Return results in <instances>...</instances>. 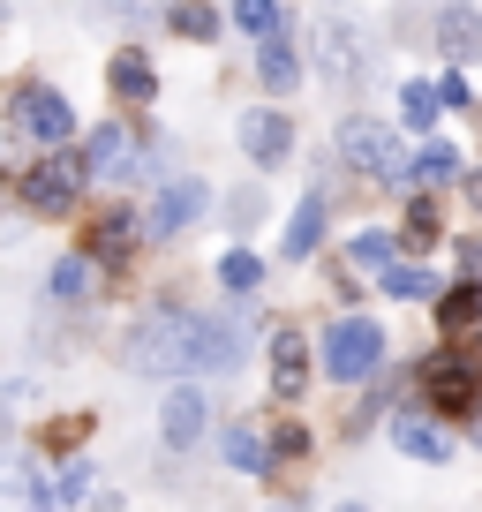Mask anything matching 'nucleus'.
<instances>
[{"label":"nucleus","mask_w":482,"mask_h":512,"mask_svg":"<svg viewBox=\"0 0 482 512\" xmlns=\"http://www.w3.org/2000/svg\"><path fill=\"white\" fill-rule=\"evenodd\" d=\"M166 31L189 38V46H211V38H219V8H211V0H174V8H166Z\"/></svg>","instance_id":"412c9836"},{"label":"nucleus","mask_w":482,"mask_h":512,"mask_svg":"<svg viewBox=\"0 0 482 512\" xmlns=\"http://www.w3.org/2000/svg\"><path fill=\"white\" fill-rule=\"evenodd\" d=\"M46 287H53V302H83V294L98 287V256H91V249L61 256V264H53V279H46Z\"/></svg>","instance_id":"4be33fe9"},{"label":"nucleus","mask_w":482,"mask_h":512,"mask_svg":"<svg viewBox=\"0 0 482 512\" xmlns=\"http://www.w3.org/2000/svg\"><path fill=\"white\" fill-rule=\"evenodd\" d=\"M219 452H226V467H234V475H264V437H257V430H241V422H234V430L219 437Z\"/></svg>","instance_id":"393cba45"},{"label":"nucleus","mask_w":482,"mask_h":512,"mask_svg":"<svg viewBox=\"0 0 482 512\" xmlns=\"http://www.w3.org/2000/svg\"><path fill=\"white\" fill-rule=\"evenodd\" d=\"M234 23L249 38H264V31H279V0H234Z\"/></svg>","instance_id":"cd10ccee"},{"label":"nucleus","mask_w":482,"mask_h":512,"mask_svg":"<svg viewBox=\"0 0 482 512\" xmlns=\"http://www.w3.org/2000/svg\"><path fill=\"white\" fill-rule=\"evenodd\" d=\"M422 392H430L437 415H475L482 407V369L467 354H430L422 362Z\"/></svg>","instance_id":"423d86ee"},{"label":"nucleus","mask_w":482,"mask_h":512,"mask_svg":"<svg viewBox=\"0 0 482 512\" xmlns=\"http://www.w3.org/2000/svg\"><path fill=\"white\" fill-rule=\"evenodd\" d=\"M8 121H16V136H23V144H38V151H53V144L76 136V113H68V98L53 91V83H23L16 106H8Z\"/></svg>","instance_id":"39448f33"},{"label":"nucleus","mask_w":482,"mask_h":512,"mask_svg":"<svg viewBox=\"0 0 482 512\" xmlns=\"http://www.w3.org/2000/svg\"><path fill=\"white\" fill-rule=\"evenodd\" d=\"M136 241H144V219H136V211H106V219H91V256H98V264H129Z\"/></svg>","instance_id":"2eb2a0df"},{"label":"nucleus","mask_w":482,"mask_h":512,"mask_svg":"<svg viewBox=\"0 0 482 512\" xmlns=\"http://www.w3.org/2000/svg\"><path fill=\"white\" fill-rule=\"evenodd\" d=\"M437 324H445L452 339L482 332V287H475V279H460V287H452V294H437Z\"/></svg>","instance_id":"aec40b11"},{"label":"nucleus","mask_w":482,"mask_h":512,"mask_svg":"<svg viewBox=\"0 0 482 512\" xmlns=\"http://www.w3.org/2000/svg\"><path fill=\"white\" fill-rule=\"evenodd\" d=\"M324 211H332V196L309 189L302 204H294V219H287V241H279V256H294V264H302V256H317V241H324Z\"/></svg>","instance_id":"f3484780"},{"label":"nucleus","mask_w":482,"mask_h":512,"mask_svg":"<svg viewBox=\"0 0 482 512\" xmlns=\"http://www.w3.org/2000/svg\"><path fill=\"white\" fill-rule=\"evenodd\" d=\"M467 196H475V204H482V174H475V181H467Z\"/></svg>","instance_id":"72a5a7b5"},{"label":"nucleus","mask_w":482,"mask_h":512,"mask_svg":"<svg viewBox=\"0 0 482 512\" xmlns=\"http://www.w3.org/2000/svg\"><path fill=\"white\" fill-rule=\"evenodd\" d=\"M430 287L437 279L422 272V264H392V256L377 264V294H392V302H430Z\"/></svg>","instance_id":"5701e85b"},{"label":"nucleus","mask_w":482,"mask_h":512,"mask_svg":"<svg viewBox=\"0 0 482 512\" xmlns=\"http://www.w3.org/2000/svg\"><path fill=\"white\" fill-rule=\"evenodd\" d=\"M407 241H415V249H430V241H437V204H430V196L407 204Z\"/></svg>","instance_id":"c85d7f7f"},{"label":"nucleus","mask_w":482,"mask_h":512,"mask_svg":"<svg viewBox=\"0 0 482 512\" xmlns=\"http://www.w3.org/2000/svg\"><path fill=\"white\" fill-rule=\"evenodd\" d=\"M392 445H400L407 460H430V467L452 460V430H437L430 415H392Z\"/></svg>","instance_id":"ddd939ff"},{"label":"nucleus","mask_w":482,"mask_h":512,"mask_svg":"<svg viewBox=\"0 0 482 512\" xmlns=\"http://www.w3.org/2000/svg\"><path fill=\"white\" fill-rule=\"evenodd\" d=\"M159 430H166V445H174V452L204 445V430H211V400H204V392H196V384H181V392H166V407H159Z\"/></svg>","instance_id":"9b49d317"},{"label":"nucleus","mask_w":482,"mask_h":512,"mask_svg":"<svg viewBox=\"0 0 482 512\" xmlns=\"http://www.w3.org/2000/svg\"><path fill=\"white\" fill-rule=\"evenodd\" d=\"M204 204H211V189H204L196 174L166 181V189L151 196V219H144V234H151V241H174V234H181V226H189V219H196Z\"/></svg>","instance_id":"9d476101"},{"label":"nucleus","mask_w":482,"mask_h":512,"mask_svg":"<svg viewBox=\"0 0 482 512\" xmlns=\"http://www.w3.org/2000/svg\"><path fill=\"white\" fill-rule=\"evenodd\" d=\"M317 68H324L332 91H362V83H370L377 38H370V23L354 16V8H324L317 16Z\"/></svg>","instance_id":"f257e3e1"},{"label":"nucleus","mask_w":482,"mask_h":512,"mask_svg":"<svg viewBox=\"0 0 482 512\" xmlns=\"http://www.w3.org/2000/svg\"><path fill=\"white\" fill-rule=\"evenodd\" d=\"M249 362V324L241 317H196V339H189V369H211V377H226V369Z\"/></svg>","instance_id":"6e6552de"},{"label":"nucleus","mask_w":482,"mask_h":512,"mask_svg":"<svg viewBox=\"0 0 482 512\" xmlns=\"http://www.w3.org/2000/svg\"><path fill=\"white\" fill-rule=\"evenodd\" d=\"M302 452H309V430L302 422H279L272 430V460H302Z\"/></svg>","instance_id":"c756f323"},{"label":"nucleus","mask_w":482,"mask_h":512,"mask_svg":"<svg viewBox=\"0 0 482 512\" xmlns=\"http://www.w3.org/2000/svg\"><path fill=\"white\" fill-rule=\"evenodd\" d=\"M437 113H445V106H437V83H400V121L407 128H430Z\"/></svg>","instance_id":"bb28decb"},{"label":"nucleus","mask_w":482,"mask_h":512,"mask_svg":"<svg viewBox=\"0 0 482 512\" xmlns=\"http://www.w3.org/2000/svg\"><path fill=\"white\" fill-rule=\"evenodd\" d=\"M257 83H264L272 98H287L294 83H302V61H294V46H279V31L257 38Z\"/></svg>","instance_id":"6ab92c4d"},{"label":"nucleus","mask_w":482,"mask_h":512,"mask_svg":"<svg viewBox=\"0 0 482 512\" xmlns=\"http://www.w3.org/2000/svg\"><path fill=\"white\" fill-rule=\"evenodd\" d=\"M415 174L430 181V189H445V181H460V174H467V159H460L452 144H430V151L415 159Z\"/></svg>","instance_id":"a878e982"},{"label":"nucleus","mask_w":482,"mask_h":512,"mask_svg":"<svg viewBox=\"0 0 482 512\" xmlns=\"http://www.w3.org/2000/svg\"><path fill=\"white\" fill-rule=\"evenodd\" d=\"M53 497H61V505H83V497H91V467H68V475H61V490H53Z\"/></svg>","instance_id":"2f4dec72"},{"label":"nucleus","mask_w":482,"mask_h":512,"mask_svg":"<svg viewBox=\"0 0 482 512\" xmlns=\"http://www.w3.org/2000/svg\"><path fill=\"white\" fill-rule=\"evenodd\" d=\"M106 83H113V98H121V106H151V98H159V68H151L136 46H121V53L106 61Z\"/></svg>","instance_id":"f8f14e48"},{"label":"nucleus","mask_w":482,"mask_h":512,"mask_svg":"<svg viewBox=\"0 0 482 512\" xmlns=\"http://www.w3.org/2000/svg\"><path fill=\"white\" fill-rule=\"evenodd\" d=\"M437 46H445L452 61H482V16L467 0H452L445 16H437Z\"/></svg>","instance_id":"a211bd4d"},{"label":"nucleus","mask_w":482,"mask_h":512,"mask_svg":"<svg viewBox=\"0 0 482 512\" xmlns=\"http://www.w3.org/2000/svg\"><path fill=\"white\" fill-rule=\"evenodd\" d=\"M437 106H452V113H460V106H467V76H460V68H452V76H445V83H437Z\"/></svg>","instance_id":"473e14b6"},{"label":"nucleus","mask_w":482,"mask_h":512,"mask_svg":"<svg viewBox=\"0 0 482 512\" xmlns=\"http://www.w3.org/2000/svg\"><path fill=\"white\" fill-rule=\"evenodd\" d=\"M241 151H249V166H264V174H279L294 151V121L279 106H249L241 113Z\"/></svg>","instance_id":"1a4fd4ad"},{"label":"nucleus","mask_w":482,"mask_h":512,"mask_svg":"<svg viewBox=\"0 0 482 512\" xmlns=\"http://www.w3.org/2000/svg\"><path fill=\"white\" fill-rule=\"evenodd\" d=\"M76 189H83V166H76V159H46V166H31V174L16 181L23 211H38V219H61V211H76Z\"/></svg>","instance_id":"0eeeda50"},{"label":"nucleus","mask_w":482,"mask_h":512,"mask_svg":"<svg viewBox=\"0 0 482 512\" xmlns=\"http://www.w3.org/2000/svg\"><path fill=\"white\" fill-rule=\"evenodd\" d=\"M219 287L234 294V302H249V294L264 287V264H257L249 249H226V256H219Z\"/></svg>","instance_id":"b1692460"},{"label":"nucleus","mask_w":482,"mask_h":512,"mask_svg":"<svg viewBox=\"0 0 482 512\" xmlns=\"http://www.w3.org/2000/svg\"><path fill=\"white\" fill-rule=\"evenodd\" d=\"M121 159H129V128L121 121H98L91 136H83V151H76V166H83V181H98V174H121Z\"/></svg>","instance_id":"4468645a"},{"label":"nucleus","mask_w":482,"mask_h":512,"mask_svg":"<svg viewBox=\"0 0 482 512\" xmlns=\"http://www.w3.org/2000/svg\"><path fill=\"white\" fill-rule=\"evenodd\" d=\"M189 339H196V317L166 302V309H151V317H136L121 362H129L136 377H181V369H189Z\"/></svg>","instance_id":"f03ea898"},{"label":"nucleus","mask_w":482,"mask_h":512,"mask_svg":"<svg viewBox=\"0 0 482 512\" xmlns=\"http://www.w3.org/2000/svg\"><path fill=\"white\" fill-rule=\"evenodd\" d=\"M332 144H339V159H347V166H362L370 181H392V189H400V181H415V166H407V151H400V136H392V121L347 113Z\"/></svg>","instance_id":"7ed1b4c3"},{"label":"nucleus","mask_w":482,"mask_h":512,"mask_svg":"<svg viewBox=\"0 0 482 512\" xmlns=\"http://www.w3.org/2000/svg\"><path fill=\"white\" fill-rule=\"evenodd\" d=\"M354 264H385V256H392V234H377V226H370V234H354Z\"/></svg>","instance_id":"7c9ffc66"},{"label":"nucleus","mask_w":482,"mask_h":512,"mask_svg":"<svg viewBox=\"0 0 482 512\" xmlns=\"http://www.w3.org/2000/svg\"><path fill=\"white\" fill-rule=\"evenodd\" d=\"M302 384H309V347H302V332L279 324L272 332V392L279 400H302Z\"/></svg>","instance_id":"dca6fc26"},{"label":"nucleus","mask_w":482,"mask_h":512,"mask_svg":"<svg viewBox=\"0 0 482 512\" xmlns=\"http://www.w3.org/2000/svg\"><path fill=\"white\" fill-rule=\"evenodd\" d=\"M317 362H324L332 384H362V377H377V362H385V332H377L370 317H339L332 332H324Z\"/></svg>","instance_id":"20e7f679"}]
</instances>
